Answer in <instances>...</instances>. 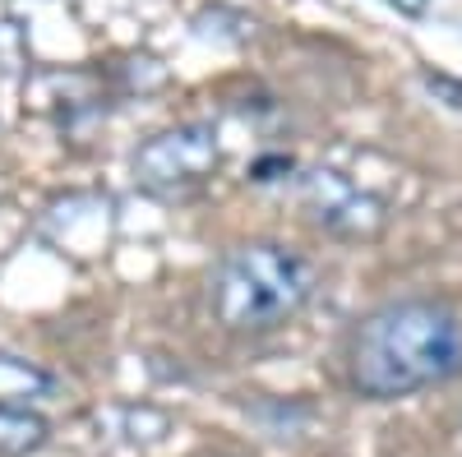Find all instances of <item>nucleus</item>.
Returning <instances> with one entry per match:
<instances>
[{"label": "nucleus", "mask_w": 462, "mask_h": 457, "mask_svg": "<svg viewBox=\"0 0 462 457\" xmlns=\"http://www.w3.org/2000/svg\"><path fill=\"white\" fill-rule=\"evenodd\" d=\"M222 162V148L213 125H176L152 134L134 152V180L152 195H185V189L204 185Z\"/></svg>", "instance_id": "7ed1b4c3"}, {"label": "nucleus", "mask_w": 462, "mask_h": 457, "mask_svg": "<svg viewBox=\"0 0 462 457\" xmlns=\"http://www.w3.org/2000/svg\"><path fill=\"white\" fill-rule=\"evenodd\" d=\"M315 296V269L278 241H250L217 259L208 278V315L217 328L259 337L291 324Z\"/></svg>", "instance_id": "f03ea898"}, {"label": "nucleus", "mask_w": 462, "mask_h": 457, "mask_svg": "<svg viewBox=\"0 0 462 457\" xmlns=\"http://www.w3.org/2000/svg\"><path fill=\"white\" fill-rule=\"evenodd\" d=\"M47 443V421L28 407L0 402V457H28Z\"/></svg>", "instance_id": "39448f33"}, {"label": "nucleus", "mask_w": 462, "mask_h": 457, "mask_svg": "<svg viewBox=\"0 0 462 457\" xmlns=\"http://www.w3.org/2000/svg\"><path fill=\"white\" fill-rule=\"evenodd\" d=\"M462 374V315L435 296L383 300L346 337V384L370 402L411 398Z\"/></svg>", "instance_id": "f257e3e1"}, {"label": "nucleus", "mask_w": 462, "mask_h": 457, "mask_svg": "<svg viewBox=\"0 0 462 457\" xmlns=\"http://www.w3.org/2000/svg\"><path fill=\"white\" fill-rule=\"evenodd\" d=\"M393 5H398V10H407V14H420V10L430 5V0H393Z\"/></svg>", "instance_id": "423d86ee"}, {"label": "nucleus", "mask_w": 462, "mask_h": 457, "mask_svg": "<svg viewBox=\"0 0 462 457\" xmlns=\"http://www.w3.org/2000/svg\"><path fill=\"white\" fill-rule=\"evenodd\" d=\"M305 208H310V217L324 232L346 236V241H370V236L383 232V222H389V213H383V204L374 195L356 189L337 171H315L305 180Z\"/></svg>", "instance_id": "20e7f679"}]
</instances>
